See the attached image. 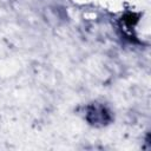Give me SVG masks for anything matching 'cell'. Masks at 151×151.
Masks as SVG:
<instances>
[{
	"mask_svg": "<svg viewBox=\"0 0 151 151\" xmlns=\"http://www.w3.org/2000/svg\"><path fill=\"white\" fill-rule=\"evenodd\" d=\"M84 118L85 120L96 127H101L109 125L112 119V112L111 110L100 103H91L84 107Z\"/></svg>",
	"mask_w": 151,
	"mask_h": 151,
	"instance_id": "cell-1",
	"label": "cell"
}]
</instances>
